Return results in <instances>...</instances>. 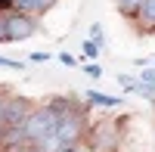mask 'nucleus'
I'll return each mask as SVG.
<instances>
[{"label": "nucleus", "instance_id": "13", "mask_svg": "<svg viewBox=\"0 0 155 152\" xmlns=\"http://www.w3.org/2000/svg\"><path fill=\"white\" fill-rule=\"evenodd\" d=\"M0 131H3V106H0Z\"/></svg>", "mask_w": 155, "mask_h": 152}, {"label": "nucleus", "instance_id": "14", "mask_svg": "<svg viewBox=\"0 0 155 152\" xmlns=\"http://www.w3.org/2000/svg\"><path fill=\"white\" fill-rule=\"evenodd\" d=\"M0 41H6V37H3V22H0Z\"/></svg>", "mask_w": 155, "mask_h": 152}, {"label": "nucleus", "instance_id": "8", "mask_svg": "<svg viewBox=\"0 0 155 152\" xmlns=\"http://www.w3.org/2000/svg\"><path fill=\"white\" fill-rule=\"evenodd\" d=\"M16 9H41V0H12Z\"/></svg>", "mask_w": 155, "mask_h": 152}, {"label": "nucleus", "instance_id": "3", "mask_svg": "<svg viewBox=\"0 0 155 152\" xmlns=\"http://www.w3.org/2000/svg\"><path fill=\"white\" fill-rule=\"evenodd\" d=\"M34 28H37L34 19L25 16V12H16V16L3 19V37H6V41H25V37L34 34Z\"/></svg>", "mask_w": 155, "mask_h": 152}, {"label": "nucleus", "instance_id": "4", "mask_svg": "<svg viewBox=\"0 0 155 152\" xmlns=\"http://www.w3.org/2000/svg\"><path fill=\"white\" fill-rule=\"evenodd\" d=\"M28 115H31V112H28V103H25V99H12V103L3 109V124H6L9 131H19Z\"/></svg>", "mask_w": 155, "mask_h": 152}, {"label": "nucleus", "instance_id": "16", "mask_svg": "<svg viewBox=\"0 0 155 152\" xmlns=\"http://www.w3.org/2000/svg\"><path fill=\"white\" fill-rule=\"evenodd\" d=\"M28 152H37V149H28Z\"/></svg>", "mask_w": 155, "mask_h": 152}, {"label": "nucleus", "instance_id": "7", "mask_svg": "<svg viewBox=\"0 0 155 152\" xmlns=\"http://www.w3.org/2000/svg\"><path fill=\"white\" fill-rule=\"evenodd\" d=\"M118 6H121V12H137L143 6V0H118Z\"/></svg>", "mask_w": 155, "mask_h": 152}, {"label": "nucleus", "instance_id": "5", "mask_svg": "<svg viewBox=\"0 0 155 152\" xmlns=\"http://www.w3.org/2000/svg\"><path fill=\"white\" fill-rule=\"evenodd\" d=\"M87 99H90V103H96V106H118V103H121L118 96H106V93H96V90H90Z\"/></svg>", "mask_w": 155, "mask_h": 152}, {"label": "nucleus", "instance_id": "15", "mask_svg": "<svg viewBox=\"0 0 155 152\" xmlns=\"http://www.w3.org/2000/svg\"><path fill=\"white\" fill-rule=\"evenodd\" d=\"M62 152H81V149H62Z\"/></svg>", "mask_w": 155, "mask_h": 152}, {"label": "nucleus", "instance_id": "1", "mask_svg": "<svg viewBox=\"0 0 155 152\" xmlns=\"http://www.w3.org/2000/svg\"><path fill=\"white\" fill-rule=\"evenodd\" d=\"M59 115H62V109L59 106H47V109H37V112H31L28 118H25V124H22V137L28 143H41V140H47V137H53L56 134V124H59Z\"/></svg>", "mask_w": 155, "mask_h": 152}, {"label": "nucleus", "instance_id": "2", "mask_svg": "<svg viewBox=\"0 0 155 152\" xmlns=\"http://www.w3.org/2000/svg\"><path fill=\"white\" fill-rule=\"evenodd\" d=\"M81 131H84V121H81V115H74V112H62L59 115V124H56V143H59V149H71V143L81 137Z\"/></svg>", "mask_w": 155, "mask_h": 152}, {"label": "nucleus", "instance_id": "6", "mask_svg": "<svg viewBox=\"0 0 155 152\" xmlns=\"http://www.w3.org/2000/svg\"><path fill=\"white\" fill-rule=\"evenodd\" d=\"M140 19L146 25H155V0H143V6H140Z\"/></svg>", "mask_w": 155, "mask_h": 152}, {"label": "nucleus", "instance_id": "9", "mask_svg": "<svg viewBox=\"0 0 155 152\" xmlns=\"http://www.w3.org/2000/svg\"><path fill=\"white\" fill-rule=\"evenodd\" d=\"M90 37H93V44H102V28H99V25L90 28Z\"/></svg>", "mask_w": 155, "mask_h": 152}, {"label": "nucleus", "instance_id": "12", "mask_svg": "<svg viewBox=\"0 0 155 152\" xmlns=\"http://www.w3.org/2000/svg\"><path fill=\"white\" fill-rule=\"evenodd\" d=\"M47 59H50L47 53H31V62H47Z\"/></svg>", "mask_w": 155, "mask_h": 152}, {"label": "nucleus", "instance_id": "11", "mask_svg": "<svg viewBox=\"0 0 155 152\" xmlns=\"http://www.w3.org/2000/svg\"><path fill=\"white\" fill-rule=\"evenodd\" d=\"M59 59H62V65H74V62H78V59H74V56H71V53H62V56H59Z\"/></svg>", "mask_w": 155, "mask_h": 152}, {"label": "nucleus", "instance_id": "10", "mask_svg": "<svg viewBox=\"0 0 155 152\" xmlns=\"http://www.w3.org/2000/svg\"><path fill=\"white\" fill-rule=\"evenodd\" d=\"M0 65H6V68H22V62H16V59H3V56H0Z\"/></svg>", "mask_w": 155, "mask_h": 152}]
</instances>
